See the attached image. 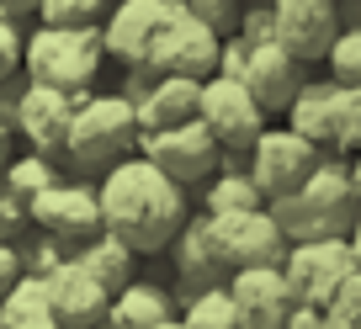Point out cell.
<instances>
[{"instance_id":"1","label":"cell","mask_w":361,"mask_h":329,"mask_svg":"<svg viewBox=\"0 0 361 329\" xmlns=\"http://www.w3.org/2000/svg\"><path fill=\"white\" fill-rule=\"evenodd\" d=\"M96 197H102V228L123 239L133 255L165 250L186 223V186H176L144 154H128L112 170H102Z\"/></svg>"},{"instance_id":"2","label":"cell","mask_w":361,"mask_h":329,"mask_svg":"<svg viewBox=\"0 0 361 329\" xmlns=\"http://www.w3.org/2000/svg\"><path fill=\"white\" fill-rule=\"evenodd\" d=\"M356 207H361V197L350 186V165L319 159V170L298 192L271 202V218L282 223V234L293 244H303V239H345L356 228Z\"/></svg>"},{"instance_id":"3","label":"cell","mask_w":361,"mask_h":329,"mask_svg":"<svg viewBox=\"0 0 361 329\" xmlns=\"http://www.w3.org/2000/svg\"><path fill=\"white\" fill-rule=\"evenodd\" d=\"M102 64H106L102 27H43L37 22L27 32L22 75L37 80V85H54V91H69V96H90Z\"/></svg>"},{"instance_id":"4","label":"cell","mask_w":361,"mask_h":329,"mask_svg":"<svg viewBox=\"0 0 361 329\" xmlns=\"http://www.w3.org/2000/svg\"><path fill=\"white\" fill-rule=\"evenodd\" d=\"M138 106L128 101L123 91L117 96H80L75 106V123H69V144L64 154L75 159V165H85V170H112L117 159L138 154Z\"/></svg>"},{"instance_id":"5","label":"cell","mask_w":361,"mask_h":329,"mask_svg":"<svg viewBox=\"0 0 361 329\" xmlns=\"http://www.w3.org/2000/svg\"><path fill=\"white\" fill-rule=\"evenodd\" d=\"M224 64V37L202 22V16L180 0L176 11L165 16L154 48H149V69L154 75H186V80H213Z\"/></svg>"},{"instance_id":"6","label":"cell","mask_w":361,"mask_h":329,"mask_svg":"<svg viewBox=\"0 0 361 329\" xmlns=\"http://www.w3.org/2000/svg\"><path fill=\"white\" fill-rule=\"evenodd\" d=\"M138 154L149 165H159L176 186H202L224 170V149L202 128V117L180 123V128H159V133H138Z\"/></svg>"},{"instance_id":"7","label":"cell","mask_w":361,"mask_h":329,"mask_svg":"<svg viewBox=\"0 0 361 329\" xmlns=\"http://www.w3.org/2000/svg\"><path fill=\"white\" fill-rule=\"evenodd\" d=\"M319 159H324V149L308 144L303 133H293V128H266V133L255 138V149H250V181L260 186V197H266V207H271V202H282L287 192H298V186L319 170Z\"/></svg>"},{"instance_id":"8","label":"cell","mask_w":361,"mask_h":329,"mask_svg":"<svg viewBox=\"0 0 361 329\" xmlns=\"http://www.w3.org/2000/svg\"><path fill=\"white\" fill-rule=\"evenodd\" d=\"M197 117H202V128L218 138V149H234V154H245V149H255V138L266 133V106L250 96L245 80H228V75H213L202 80V106H197Z\"/></svg>"},{"instance_id":"9","label":"cell","mask_w":361,"mask_h":329,"mask_svg":"<svg viewBox=\"0 0 361 329\" xmlns=\"http://www.w3.org/2000/svg\"><path fill=\"white\" fill-rule=\"evenodd\" d=\"M282 271H287V287H293L298 303L329 308L335 292L356 276V250H350V239H303V244L287 250Z\"/></svg>"},{"instance_id":"10","label":"cell","mask_w":361,"mask_h":329,"mask_svg":"<svg viewBox=\"0 0 361 329\" xmlns=\"http://www.w3.org/2000/svg\"><path fill=\"white\" fill-rule=\"evenodd\" d=\"M271 6V37L303 64L329 58L340 43V6L335 0H266Z\"/></svg>"},{"instance_id":"11","label":"cell","mask_w":361,"mask_h":329,"mask_svg":"<svg viewBox=\"0 0 361 329\" xmlns=\"http://www.w3.org/2000/svg\"><path fill=\"white\" fill-rule=\"evenodd\" d=\"M75 106H80V96L27 80L22 96H16V106H11L16 138H22L32 154H64V144H69V123H75Z\"/></svg>"},{"instance_id":"12","label":"cell","mask_w":361,"mask_h":329,"mask_svg":"<svg viewBox=\"0 0 361 329\" xmlns=\"http://www.w3.org/2000/svg\"><path fill=\"white\" fill-rule=\"evenodd\" d=\"M218 223V244H224L228 271H245V266H282L287 261V234L282 223L271 218V207H250V213H224Z\"/></svg>"},{"instance_id":"13","label":"cell","mask_w":361,"mask_h":329,"mask_svg":"<svg viewBox=\"0 0 361 329\" xmlns=\"http://www.w3.org/2000/svg\"><path fill=\"white\" fill-rule=\"evenodd\" d=\"M180 0H112V11L102 22V43L106 58H123L128 69L149 64V48H154L165 16L176 11Z\"/></svg>"},{"instance_id":"14","label":"cell","mask_w":361,"mask_h":329,"mask_svg":"<svg viewBox=\"0 0 361 329\" xmlns=\"http://www.w3.org/2000/svg\"><path fill=\"white\" fill-rule=\"evenodd\" d=\"M27 218L54 239L85 244V239L102 234V197L90 192V186H80V181H54L43 197L27 202Z\"/></svg>"},{"instance_id":"15","label":"cell","mask_w":361,"mask_h":329,"mask_svg":"<svg viewBox=\"0 0 361 329\" xmlns=\"http://www.w3.org/2000/svg\"><path fill=\"white\" fill-rule=\"evenodd\" d=\"M228 297H234L245 329H287V314L298 303L282 266H245V271H234L228 276Z\"/></svg>"},{"instance_id":"16","label":"cell","mask_w":361,"mask_h":329,"mask_svg":"<svg viewBox=\"0 0 361 329\" xmlns=\"http://www.w3.org/2000/svg\"><path fill=\"white\" fill-rule=\"evenodd\" d=\"M303 58H293L282 43H260V48H250V58H245V85H250V96H255L260 106H266V117L271 112H287V106L298 101V91L308 85V75H303Z\"/></svg>"},{"instance_id":"17","label":"cell","mask_w":361,"mask_h":329,"mask_svg":"<svg viewBox=\"0 0 361 329\" xmlns=\"http://www.w3.org/2000/svg\"><path fill=\"white\" fill-rule=\"evenodd\" d=\"M48 282V303H54V318L64 329H102L106 318V303H112V292H106L96 276L85 271V266L69 255L64 266H59L54 276H43Z\"/></svg>"},{"instance_id":"18","label":"cell","mask_w":361,"mask_h":329,"mask_svg":"<svg viewBox=\"0 0 361 329\" xmlns=\"http://www.w3.org/2000/svg\"><path fill=\"white\" fill-rule=\"evenodd\" d=\"M340 123H345V85L335 80H308L298 101L287 106V128L319 149H340Z\"/></svg>"},{"instance_id":"19","label":"cell","mask_w":361,"mask_h":329,"mask_svg":"<svg viewBox=\"0 0 361 329\" xmlns=\"http://www.w3.org/2000/svg\"><path fill=\"white\" fill-rule=\"evenodd\" d=\"M138 128L144 133H159V128H180V123H197V106H202V80H186V75H154L144 96H138Z\"/></svg>"},{"instance_id":"20","label":"cell","mask_w":361,"mask_h":329,"mask_svg":"<svg viewBox=\"0 0 361 329\" xmlns=\"http://www.w3.org/2000/svg\"><path fill=\"white\" fill-rule=\"evenodd\" d=\"M170 244H176V271H180V276H192V282H207V287H213L218 276L228 271L224 244H218V223H213V213L186 218V223H180V234L170 239Z\"/></svg>"},{"instance_id":"21","label":"cell","mask_w":361,"mask_h":329,"mask_svg":"<svg viewBox=\"0 0 361 329\" xmlns=\"http://www.w3.org/2000/svg\"><path fill=\"white\" fill-rule=\"evenodd\" d=\"M170 318V303L159 287L149 282H128L123 292H112V303H106V318L102 329H154Z\"/></svg>"},{"instance_id":"22","label":"cell","mask_w":361,"mask_h":329,"mask_svg":"<svg viewBox=\"0 0 361 329\" xmlns=\"http://www.w3.org/2000/svg\"><path fill=\"white\" fill-rule=\"evenodd\" d=\"M80 266H85L90 276H96V282L106 287V292H123L128 282H133V250H128L123 239H112L102 228V234L96 239H85V244H80V255H75Z\"/></svg>"},{"instance_id":"23","label":"cell","mask_w":361,"mask_h":329,"mask_svg":"<svg viewBox=\"0 0 361 329\" xmlns=\"http://www.w3.org/2000/svg\"><path fill=\"white\" fill-rule=\"evenodd\" d=\"M43 318H54V303H48V282L32 271L16 276V287L0 297V329H37Z\"/></svg>"},{"instance_id":"24","label":"cell","mask_w":361,"mask_h":329,"mask_svg":"<svg viewBox=\"0 0 361 329\" xmlns=\"http://www.w3.org/2000/svg\"><path fill=\"white\" fill-rule=\"evenodd\" d=\"M54 181H59V165H54L48 154H32V149H27V154H16L11 165L0 170V192H11L22 207L32 202V197H43Z\"/></svg>"},{"instance_id":"25","label":"cell","mask_w":361,"mask_h":329,"mask_svg":"<svg viewBox=\"0 0 361 329\" xmlns=\"http://www.w3.org/2000/svg\"><path fill=\"white\" fill-rule=\"evenodd\" d=\"M202 207L213 218L224 213H250V207H266V197H260V186L250 181V170H218L213 181H207L202 192Z\"/></svg>"},{"instance_id":"26","label":"cell","mask_w":361,"mask_h":329,"mask_svg":"<svg viewBox=\"0 0 361 329\" xmlns=\"http://www.w3.org/2000/svg\"><path fill=\"white\" fill-rule=\"evenodd\" d=\"M180 324H186V329H245V324H239L234 297H228V287H202V292L192 297V308L180 314Z\"/></svg>"},{"instance_id":"27","label":"cell","mask_w":361,"mask_h":329,"mask_svg":"<svg viewBox=\"0 0 361 329\" xmlns=\"http://www.w3.org/2000/svg\"><path fill=\"white\" fill-rule=\"evenodd\" d=\"M112 0H43L37 6V22L43 27H102Z\"/></svg>"},{"instance_id":"28","label":"cell","mask_w":361,"mask_h":329,"mask_svg":"<svg viewBox=\"0 0 361 329\" xmlns=\"http://www.w3.org/2000/svg\"><path fill=\"white\" fill-rule=\"evenodd\" d=\"M329 75H335V85H345V91H361V27L340 32V43L329 48Z\"/></svg>"},{"instance_id":"29","label":"cell","mask_w":361,"mask_h":329,"mask_svg":"<svg viewBox=\"0 0 361 329\" xmlns=\"http://www.w3.org/2000/svg\"><path fill=\"white\" fill-rule=\"evenodd\" d=\"M22 58H27V32H22V22H6V16H0V85L22 80Z\"/></svg>"},{"instance_id":"30","label":"cell","mask_w":361,"mask_h":329,"mask_svg":"<svg viewBox=\"0 0 361 329\" xmlns=\"http://www.w3.org/2000/svg\"><path fill=\"white\" fill-rule=\"evenodd\" d=\"M218 37H234L239 32V16H245V0H186Z\"/></svg>"},{"instance_id":"31","label":"cell","mask_w":361,"mask_h":329,"mask_svg":"<svg viewBox=\"0 0 361 329\" xmlns=\"http://www.w3.org/2000/svg\"><path fill=\"white\" fill-rule=\"evenodd\" d=\"M340 149L361 154V91H345V123H340Z\"/></svg>"},{"instance_id":"32","label":"cell","mask_w":361,"mask_h":329,"mask_svg":"<svg viewBox=\"0 0 361 329\" xmlns=\"http://www.w3.org/2000/svg\"><path fill=\"white\" fill-rule=\"evenodd\" d=\"M22 223H27V207L16 202L11 192H0V244H11V239L22 234Z\"/></svg>"},{"instance_id":"33","label":"cell","mask_w":361,"mask_h":329,"mask_svg":"<svg viewBox=\"0 0 361 329\" xmlns=\"http://www.w3.org/2000/svg\"><path fill=\"white\" fill-rule=\"evenodd\" d=\"M329 308H335V324H345V318H361V276H350V282L335 292V303H329Z\"/></svg>"},{"instance_id":"34","label":"cell","mask_w":361,"mask_h":329,"mask_svg":"<svg viewBox=\"0 0 361 329\" xmlns=\"http://www.w3.org/2000/svg\"><path fill=\"white\" fill-rule=\"evenodd\" d=\"M16 276H22V250H11V244H0V297L16 287Z\"/></svg>"},{"instance_id":"35","label":"cell","mask_w":361,"mask_h":329,"mask_svg":"<svg viewBox=\"0 0 361 329\" xmlns=\"http://www.w3.org/2000/svg\"><path fill=\"white\" fill-rule=\"evenodd\" d=\"M11 159H16V123L0 112V170H6Z\"/></svg>"},{"instance_id":"36","label":"cell","mask_w":361,"mask_h":329,"mask_svg":"<svg viewBox=\"0 0 361 329\" xmlns=\"http://www.w3.org/2000/svg\"><path fill=\"white\" fill-rule=\"evenodd\" d=\"M37 6L43 0H0V16L6 22H27V16H37Z\"/></svg>"},{"instance_id":"37","label":"cell","mask_w":361,"mask_h":329,"mask_svg":"<svg viewBox=\"0 0 361 329\" xmlns=\"http://www.w3.org/2000/svg\"><path fill=\"white\" fill-rule=\"evenodd\" d=\"M350 186H356V197H361V154L350 159Z\"/></svg>"},{"instance_id":"38","label":"cell","mask_w":361,"mask_h":329,"mask_svg":"<svg viewBox=\"0 0 361 329\" xmlns=\"http://www.w3.org/2000/svg\"><path fill=\"white\" fill-rule=\"evenodd\" d=\"M154 329H186V324H180V318H165V324H154Z\"/></svg>"}]
</instances>
